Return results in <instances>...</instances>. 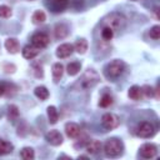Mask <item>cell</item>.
<instances>
[{
	"label": "cell",
	"instance_id": "obj_1",
	"mask_svg": "<svg viewBox=\"0 0 160 160\" xmlns=\"http://www.w3.org/2000/svg\"><path fill=\"white\" fill-rule=\"evenodd\" d=\"M125 26H126V19L119 12L109 14L102 19V22H101V28H108L114 34L120 32L121 30L125 29Z\"/></svg>",
	"mask_w": 160,
	"mask_h": 160
},
{
	"label": "cell",
	"instance_id": "obj_2",
	"mask_svg": "<svg viewBox=\"0 0 160 160\" xmlns=\"http://www.w3.org/2000/svg\"><path fill=\"white\" fill-rule=\"evenodd\" d=\"M99 81H100L99 74L92 69H88L81 75L79 81L75 84V88H78V90H89V89L94 88Z\"/></svg>",
	"mask_w": 160,
	"mask_h": 160
},
{
	"label": "cell",
	"instance_id": "obj_3",
	"mask_svg": "<svg viewBox=\"0 0 160 160\" xmlns=\"http://www.w3.org/2000/svg\"><path fill=\"white\" fill-rule=\"evenodd\" d=\"M124 145L122 142L116 138H110L104 144V152L109 158H118L122 154Z\"/></svg>",
	"mask_w": 160,
	"mask_h": 160
},
{
	"label": "cell",
	"instance_id": "obj_4",
	"mask_svg": "<svg viewBox=\"0 0 160 160\" xmlns=\"http://www.w3.org/2000/svg\"><path fill=\"white\" fill-rule=\"evenodd\" d=\"M125 68H126V65H125V62L122 60H119V59L112 60L106 66V75L109 78H111V79H116L124 72Z\"/></svg>",
	"mask_w": 160,
	"mask_h": 160
},
{
	"label": "cell",
	"instance_id": "obj_5",
	"mask_svg": "<svg viewBox=\"0 0 160 160\" xmlns=\"http://www.w3.org/2000/svg\"><path fill=\"white\" fill-rule=\"evenodd\" d=\"M50 42V39H49V35L42 32V31H38L35 34H32L31 36V44L39 49H44L49 45Z\"/></svg>",
	"mask_w": 160,
	"mask_h": 160
},
{
	"label": "cell",
	"instance_id": "obj_6",
	"mask_svg": "<svg viewBox=\"0 0 160 160\" xmlns=\"http://www.w3.org/2000/svg\"><path fill=\"white\" fill-rule=\"evenodd\" d=\"M154 134H155V128H154V125L151 122L142 121V122L139 124V126H138V135L140 138H144V139L151 138V136H154Z\"/></svg>",
	"mask_w": 160,
	"mask_h": 160
},
{
	"label": "cell",
	"instance_id": "obj_7",
	"mask_svg": "<svg viewBox=\"0 0 160 160\" xmlns=\"http://www.w3.org/2000/svg\"><path fill=\"white\" fill-rule=\"evenodd\" d=\"M101 124L105 129L108 130H111V129H115L118 125H119V118L115 115V114H111V112H106L102 115L101 118Z\"/></svg>",
	"mask_w": 160,
	"mask_h": 160
},
{
	"label": "cell",
	"instance_id": "obj_8",
	"mask_svg": "<svg viewBox=\"0 0 160 160\" xmlns=\"http://www.w3.org/2000/svg\"><path fill=\"white\" fill-rule=\"evenodd\" d=\"M158 154V146L152 142H146L140 148V155L144 159H152Z\"/></svg>",
	"mask_w": 160,
	"mask_h": 160
},
{
	"label": "cell",
	"instance_id": "obj_9",
	"mask_svg": "<svg viewBox=\"0 0 160 160\" xmlns=\"http://www.w3.org/2000/svg\"><path fill=\"white\" fill-rule=\"evenodd\" d=\"M46 141L52 146H59L62 144V135L58 130H50L45 134Z\"/></svg>",
	"mask_w": 160,
	"mask_h": 160
},
{
	"label": "cell",
	"instance_id": "obj_10",
	"mask_svg": "<svg viewBox=\"0 0 160 160\" xmlns=\"http://www.w3.org/2000/svg\"><path fill=\"white\" fill-rule=\"evenodd\" d=\"M72 52H74V45H71V44H69V42L61 44V45L56 49V56H58L59 59L69 58Z\"/></svg>",
	"mask_w": 160,
	"mask_h": 160
},
{
	"label": "cell",
	"instance_id": "obj_11",
	"mask_svg": "<svg viewBox=\"0 0 160 160\" xmlns=\"http://www.w3.org/2000/svg\"><path fill=\"white\" fill-rule=\"evenodd\" d=\"M65 134L71 138V139H75L80 135V126L76 124V122H66L65 125Z\"/></svg>",
	"mask_w": 160,
	"mask_h": 160
},
{
	"label": "cell",
	"instance_id": "obj_12",
	"mask_svg": "<svg viewBox=\"0 0 160 160\" xmlns=\"http://www.w3.org/2000/svg\"><path fill=\"white\" fill-rule=\"evenodd\" d=\"M21 52H22V56H24L25 59H29V60H30V59H34L35 56L39 55L40 49L36 48V46H34V45L31 44V45H26V46H24L22 50H21Z\"/></svg>",
	"mask_w": 160,
	"mask_h": 160
},
{
	"label": "cell",
	"instance_id": "obj_13",
	"mask_svg": "<svg viewBox=\"0 0 160 160\" xmlns=\"http://www.w3.org/2000/svg\"><path fill=\"white\" fill-rule=\"evenodd\" d=\"M68 34H69V28H68V25H65V24H62V22H59V24L55 25V28H54V35H55V38H56L58 40L66 38Z\"/></svg>",
	"mask_w": 160,
	"mask_h": 160
},
{
	"label": "cell",
	"instance_id": "obj_14",
	"mask_svg": "<svg viewBox=\"0 0 160 160\" xmlns=\"http://www.w3.org/2000/svg\"><path fill=\"white\" fill-rule=\"evenodd\" d=\"M5 49L10 52V54H16L19 52V41L15 39V38H9L5 40Z\"/></svg>",
	"mask_w": 160,
	"mask_h": 160
},
{
	"label": "cell",
	"instance_id": "obj_15",
	"mask_svg": "<svg viewBox=\"0 0 160 160\" xmlns=\"http://www.w3.org/2000/svg\"><path fill=\"white\" fill-rule=\"evenodd\" d=\"M62 74H64V66H62V64L55 62L52 65V78H54V81L58 82L61 79Z\"/></svg>",
	"mask_w": 160,
	"mask_h": 160
},
{
	"label": "cell",
	"instance_id": "obj_16",
	"mask_svg": "<svg viewBox=\"0 0 160 160\" xmlns=\"http://www.w3.org/2000/svg\"><path fill=\"white\" fill-rule=\"evenodd\" d=\"M128 95L131 100H140L141 96H142V92H141V88L138 86V85H132L129 91H128Z\"/></svg>",
	"mask_w": 160,
	"mask_h": 160
},
{
	"label": "cell",
	"instance_id": "obj_17",
	"mask_svg": "<svg viewBox=\"0 0 160 160\" xmlns=\"http://www.w3.org/2000/svg\"><path fill=\"white\" fill-rule=\"evenodd\" d=\"M48 119H49V122L50 124H56L58 122V120H59V112H58V110H56V108L55 106H48Z\"/></svg>",
	"mask_w": 160,
	"mask_h": 160
},
{
	"label": "cell",
	"instance_id": "obj_18",
	"mask_svg": "<svg viewBox=\"0 0 160 160\" xmlns=\"http://www.w3.org/2000/svg\"><path fill=\"white\" fill-rule=\"evenodd\" d=\"M74 50L78 52V54H85L86 50H88V41L85 39H79L75 44H74Z\"/></svg>",
	"mask_w": 160,
	"mask_h": 160
},
{
	"label": "cell",
	"instance_id": "obj_19",
	"mask_svg": "<svg viewBox=\"0 0 160 160\" xmlns=\"http://www.w3.org/2000/svg\"><path fill=\"white\" fill-rule=\"evenodd\" d=\"M34 94H35V96H36L38 99H40V100H46V99L49 98V90H48L45 86H42V85L36 86L35 90H34Z\"/></svg>",
	"mask_w": 160,
	"mask_h": 160
},
{
	"label": "cell",
	"instance_id": "obj_20",
	"mask_svg": "<svg viewBox=\"0 0 160 160\" xmlns=\"http://www.w3.org/2000/svg\"><path fill=\"white\" fill-rule=\"evenodd\" d=\"M86 150L90 154H96V152H99L101 150V142L99 140H91V141L88 142Z\"/></svg>",
	"mask_w": 160,
	"mask_h": 160
},
{
	"label": "cell",
	"instance_id": "obj_21",
	"mask_svg": "<svg viewBox=\"0 0 160 160\" xmlns=\"http://www.w3.org/2000/svg\"><path fill=\"white\" fill-rule=\"evenodd\" d=\"M69 4V0H50V5L54 11H62Z\"/></svg>",
	"mask_w": 160,
	"mask_h": 160
},
{
	"label": "cell",
	"instance_id": "obj_22",
	"mask_svg": "<svg viewBox=\"0 0 160 160\" xmlns=\"http://www.w3.org/2000/svg\"><path fill=\"white\" fill-rule=\"evenodd\" d=\"M31 20H32V22H34L35 25L42 24V22L46 20V15H45V12H44L42 10H36V11H34V14H32V16H31Z\"/></svg>",
	"mask_w": 160,
	"mask_h": 160
},
{
	"label": "cell",
	"instance_id": "obj_23",
	"mask_svg": "<svg viewBox=\"0 0 160 160\" xmlns=\"http://www.w3.org/2000/svg\"><path fill=\"white\" fill-rule=\"evenodd\" d=\"M14 146L11 142L6 141V140H2L0 139V155H6V154H10L12 151Z\"/></svg>",
	"mask_w": 160,
	"mask_h": 160
},
{
	"label": "cell",
	"instance_id": "obj_24",
	"mask_svg": "<svg viewBox=\"0 0 160 160\" xmlns=\"http://www.w3.org/2000/svg\"><path fill=\"white\" fill-rule=\"evenodd\" d=\"M81 69V64L78 62V61H72V62H69L68 66H66V70H68V74L70 76H74L76 75Z\"/></svg>",
	"mask_w": 160,
	"mask_h": 160
},
{
	"label": "cell",
	"instance_id": "obj_25",
	"mask_svg": "<svg viewBox=\"0 0 160 160\" xmlns=\"http://www.w3.org/2000/svg\"><path fill=\"white\" fill-rule=\"evenodd\" d=\"M20 158L24 159V160H32L35 158V152H34V149L32 148H22V150L20 151Z\"/></svg>",
	"mask_w": 160,
	"mask_h": 160
},
{
	"label": "cell",
	"instance_id": "obj_26",
	"mask_svg": "<svg viewBox=\"0 0 160 160\" xmlns=\"http://www.w3.org/2000/svg\"><path fill=\"white\" fill-rule=\"evenodd\" d=\"M111 104H112V96H111L110 94H104V95L100 98L99 105H100L101 108H109Z\"/></svg>",
	"mask_w": 160,
	"mask_h": 160
},
{
	"label": "cell",
	"instance_id": "obj_27",
	"mask_svg": "<svg viewBox=\"0 0 160 160\" xmlns=\"http://www.w3.org/2000/svg\"><path fill=\"white\" fill-rule=\"evenodd\" d=\"M19 108L16 105H9V109H8V115H9V119H11L12 121L16 120L19 118Z\"/></svg>",
	"mask_w": 160,
	"mask_h": 160
},
{
	"label": "cell",
	"instance_id": "obj_28",
	"mask_svg": "<svg viewBox=\"0 0 160 160\" xmlns=\"http://www.w3.org/2000/svg\"><path fill=\"white\" fill-rule=\"evenodd\" d=\"M114 32L110 30V29H108V28H101V38H102V40H105V41H110L112 38H114Z\"/></svg>",
	"mask_w": 160,
	"mask_h": 160
},
{
	"label": "cell",
	"instance_id": "obj_29",
	"mask_svg": "<svg viewBox=\"0 0 160 160\" xmlns=\"http://www.w3.org/2000/svg\"><path fill=\"white\" fill-rule=\"evenodd\" d=\"M149 35H150L151 39L159 40V39H160V26H159V25H154V26L150 29Z\"/></svg>",
	"mask_w": 160,
	"mask_h": 160
},
{
	"label": "cell",
	"instance_id": "obj_30",
	"mask_svg": "<svg viewBox=\"0 0 160 160\" xmlns=\"http://www.w3.org/2000/svg\"><path fill=\"white\" fill-rule=\"evenodd\" d=\"M12 14L11 9L8 5H0V18H10Z\"/></svg>",
	"mask_w": 160,
	"mask_h": 160
},
{
	"label": "cell",
	"instance_id": "obj_31",
	"mask_svg": "<svg viewBox=\"0 0 160 160\" xmlns=\"http://www.w3.org/2000/svg\"><path fill=\"white\" fill-rule=\"evenodd\" d=\"M32 69H34V75L36 78H42L44 76V71H42V65L40 62H35L32 65Z\"/></svg>",
	"mask_w": 160,
	"mask_h": 160
},
{
	"label": "cell",
	"instance_id": "obj_32",
	"mask_svg": "<svg viewBox=\"0 0 160 160\" xmlns=\"http://www.w3.org/2000/svg\"><path fill=\"white\" fill-rule=\"evenodd\" d=\"M141 92L146 96V98H152L154 96V89L150 85H144L141 88Z\"/></svg>",
	"mask_w": 160,
	"mask_h": 160
},
{
	"label": "cell",
	"instance_id": "obj_33",
	"mask_svg": "<svg viewBox=\"0 0 160 160\" xmlns=\"http://www.w3.org/2000/svg\"><path fill=\"white\" fill-rule=\"evenodd\" d=\"M2 70L5 71V72H15V70H16V68H15V65L14 64H10V62H5L4 65H2Z\"/></svg>",
	"mask_w": 160,
	"mask_h": 160
},
{
	"label": "cell",
	"instance_id": "obj_34",
	"mask_svg": "<svg viewBox=\"0 0 160 160\" xmlns=\"http://www.w3.org/2000/svg\"><path fill=\"white\" fill-rule=\"evenodd\" d=\"M6 91V85L4 82H0V96Z\"/></svg>",
	"mask_w": 160,
	"mask_h": 160
}]
</instances>
